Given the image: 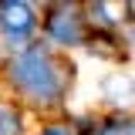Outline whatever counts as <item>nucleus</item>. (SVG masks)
<instances>
[{
    "label": "nucleus",
    "instance_id": "20e7f679",
    "mask_svg": "<svg viewBox=\"0 0 135 135\" xmlns=\"http://www.w3.org/2000/svg\"><path fill=\"white\" fill-rule=\"evenodd\" d=\"M108 95H112V101H128L132 88H128L125 78H112V81H108Z\"/></svg>",
    "mask_w": 135,
    "mask_h": 135
},
{
    "label": "nucleus",
    "instance_id": "423d86ee",
    "mask_svg": "<svg viewBox=\"0 0 135 135\" xmlns=\"http://www.w3.org/2000/svg\"><path fill=\"white\" fill-rule=\"evenodd\" d=\"M41 135H71V132H68L64 125H51V128H44Z\"/></svg>",
    "mask_w": 135,
    "mask_h": 135
},
{
    "label": "nucleus",
    "instance_id": "7ed1b4c3",
    "mask_svg": "<svg viewBox=\"0 0 135 135\" xmlns=\"http://www.w3.org/2000/svg\"><path fill=\"white\" fill-rule=\"evenodd\" d=\"M51 37H54V41H61V44H78V41H81L78 17L71 14V10L54 14V20H51Z\"/></svg>",
    "mask_w": 135,
    "mask_h": 135
},
{
    "label": "nucleus",
    "instance_id": "0eeeda50",
    "mask_svg": "<svg viewBox=\"0 0 135 135\" xmlns=\"http://www.w3.org/2000/svg\"><path fill=\"white\" fill-rule=\"evenodd\" d=\"M108 135H135V125H125V128H112Z\"/></svg>",
    "mask_w": 135,
    "mask_h": 135
},
{
    "label": "nucleus",
    "instance_id": "6e6552de",
    "mask_svg": "<svg viewBox=\"0 0 135 135\" xmlns=\"http://www.w3.org/2000/svg\"><path fill=\"white\" fill-rule=\"evenodd\" d=\"M128 37H132V41H128V44H132V47H135V27H132V31H128Z\"/></svg>",
    "mask_w": 135,
    "mask_h": 135
},
{
    "label": "nucleus",
    "instance_id": "f03ea898",
    "mask_svg": "<svg viewBox=\"0 0 135 135\" xmlns=\"http://www.w3.org/2000/svg\"><path fill=\"white\" fill-rule=\"evenodd\" d=\"M0 27H3V34H7L14 44H20V41L31 34V27H34L31 3H3V7H0Z\"/></svg>",
    "mask_w": 135,
    "mask_h": 135
},
{
    "label": "nucleus",
    "instance_id": "39448f33",
    "mask_svg": "<svg viewBox=\"0 0 135 135\" xmlns=\"http://www.w3.org/2000/svg\"><path fill=\"white\" fill-rule=\"evenodd\" d=\"M0 135H17V115L7 105H0Z\"/></svg>",
    "mask_w": 135,
    "mask_h": 135
},
{
    "label": "nucleus",
    "instance_id": "f257e3e1",
    "mask_svg": "<svg viewBox=\"0 0 135 135\" xmlns=\"http://www.w3.org/2000/svg\"><path fill=\"white\" fill-rule=\"evenodd\" d=\"M14 81L20 84L27 95H34V98H54L57 88H61L57 71H54L51 57L41 47L24 51V54L14 61Z\"/></svg>",
    "mask_w": 135,
    "mask_h": 135
}]
</instances>
